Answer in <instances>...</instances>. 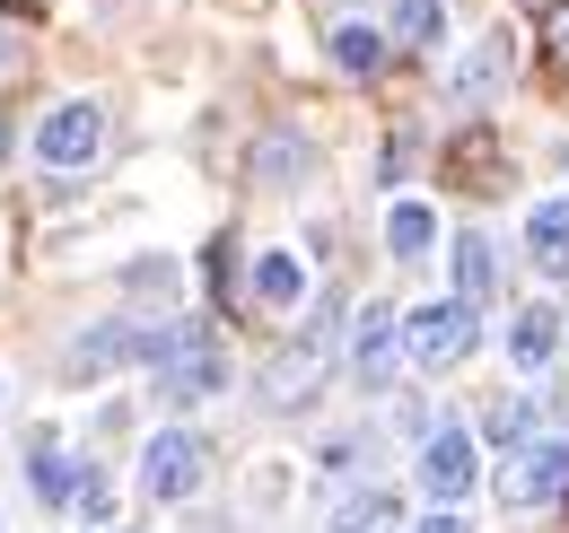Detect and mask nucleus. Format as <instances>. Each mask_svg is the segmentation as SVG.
<instances>
[{
  "label": "nucleus",
  "instance_id": "4be33fe9",
  "mask_svg": "<svg viewBox=\"0 0 569 533\" xmlns=\"http://www.w3.org/2000/svg\"><path fill=\"white\" fill-rule=\"evenodd\" d=\"M412 533H473V525H465L456 507H429V516H421V525H412Z\"/></svg>",
  "mask_w": 569,
  "mask_h": 533
},
{
  "label": "nucleus",
  "instance_id": "f257e3e1",
  "mask_svg": "<svg viewBox=\"0 0 569 533\" xmlns=\"http://www.w3.org/2000/svg\"><path fill=\"white\" fill-rule=\"evenodd\" d=\"M149 376H158L167 402H211L228 385V341L211 324H167V333L149 341Z\"/></svg>",
  "mask_w": 569,
  "mask_h": 533
},
{
  "label": "nucleus",
  "instance_id": "423d86ee",
  "mask_svg": "<svg viewBox=\"0 0 569 533\" xmlns=\"http://www.w3.org/2000/svg\"><path fill=\"white\" fill-rule=\"evenodd\" d=\"M569 490V438H526L508 472H499V499L508 507H543V499H561Z\"/></svg>",
  "mask_w": 569,
  "mask_h": 533
},
{
  "label": "nucleus",
  "instance_id": "dca6fc26",
  "mask_svg": "<svg viewBox=\"0 0 569 533\" xmlns=\"http://www.w3.org/2000/svg\"><path fill=\"white\" fill-rule=\"evenodd\" d=\"M333 62L351 70V79H377V70H386V27H368V18H342V27H333Z\"/></svg>",
  "mask_w": 569,
  "mask_h": 533
},
{
  "label": "nucleus",
  "instance_id": "9b49d317",
  "mask_svg": "<svg viewBox=\"0 0 569 533\" xmlns=\"http://www.w3.org/2000/svg\"><path fill=\"white\" fill-rule=\"evenodd\" d=\"M526 254L543 280H569V201H535V219H526Z\"/></svg>",
  "mask_w": 569,
  "mask_h": 533
},
{
  "label": "nucleus",
  "instance_id": "f03ea898",
  "mask_svg": "<svg viewBox=\"0 0 569 533\" xmlns=\"http://www.w3.org/2000/svg\"><path fill=\"white\" fill-rule=\"evenodd\" d=\"M473 341H482V306L473 298H429V306L403 315V359H421V368H456Z\"/></svg>",
  "mask_w": 569,
  "mask_h": 533
},
{
  "label": "nucleus",
  "instance_id": "f8f14e48",
  "mask_svg": "<svg viewBox=\"0 0 569 533\" xmlns=\"http://www.w3.org/2000/svg\"><path fill=\"white\" fill-rule=\"evenodd\" d=\"M307 289H316V280H307V263H298L289 245H272V254L254 263V298H263L272 315H289V306H307Z\"/></svg>",
  "mask_w": 569,
  "mask_h": 533
},
{
  "label": "nucleus",
  "instance_id": "4468645a",
  "mask_svg": "<svg viewBox=\"0 0 569 533\" xmlns=\"http://www.w3.org/2000/svg\"><path fill=\"white\" fill-rule=\"evenodd\" d=\"M386 36L412 44V53H438V36H447V0H395V9H386Z\"/></svg>",
  "mask_w": 569,
  "mask_h": 533
},
{
  "label": "nucleus",
  "instance_id": "0eeeda50",
  "mask_svg": "<svg viewBox=\"0 0 569 533\" xmlns=\"http://www.w3.org/2000/svg\"><path fill=\"white\" fill-rule=\"evenodd\" d=\"M395 359H403V315L368 298V306L351 315V376H359V385H386Z\"/></svg>",
  "mask_w": 569,
  "mask_h": 533
},
{
  "label": "nucleus",
  "instance_id": "6e6552de",
  "mask_svg": "<svg viewBox=\"0 0 569 533\" xmlns=\"http://www.w3.org/2000/svg\"><path fill=\"white\" fill-rule=\"evenodd\" d=\"M149 341H158V333H141L132 315H106L97 333L71 341V376H114L123 359H149Z\"/></svg>",
  "mask_w": 569,
  "mask_h": 533
},
{
  "label": "nucleus",
  "instance_id": "1a4fd4ad",
  "mask_svg": "<svg viewBox=\"0 0 569 533\" xmlns=\"http://www.w3.org/2000/svg\"><path fill=\"white\" fill-rule=\"evenodd\" d=\"M508 70H517V36H508V27H491V36H482V44H473V53L456 62V79H447V88H456L465 105H482V97H491Z\"/></svg>",
  "mask_w": 569,
  "mask_h": 533
},
{
  "label": "nucleus",
  "instance_id": "6ab92c4d",
  "mask_svg": "<svg viewBox=\"0 0 569 533\" xmlns=\"http://www.w3.org/2000/svg\"><path fill=\"white\" fill-rule=\"evenodd\" d=\"M377 525H395V490H368V499H351L333 516V533H377Z\"/></svg>",
  "mask_w": 569,
  "mask_h": 533
},
{
  "label": "nucleus",
  "instance_id": "ddd939ff",
  "mask_svg": "<svg viewBox=\"0 0 569 533\" xmlns=\"http://www.w3.org/2000/svg\"><path fill=\"white\" fill-rule=\"evenodd\" d=\"M429 245H438V210H429V201H395V210H386V254L421 263Z\"/></svg>",
  "mask_w": 569,
  "mask_h": 533
},
{
  "label": "nucleus",
  "instance_id": "f3484780",
  "mask_svg": "<svg viewBox=\"0 0 569 533\" xmlns=\"http://www.w3.org/2000/svg\"><path fill=\"white\" fill-rule=\"evenodd\" d=\"M491 280H499V263H491V237H456V298H491Z\"/></svg>",
  "mask_w": 569,
  "mask_h": 533
},
{
  "label": "nucleus",
  "instance_id": "412c9836",
  "mask_svg": "<svg viewBox=\"0 0 569 533\" xmlns=\"http://www.w3.org/2000/svg\"><path fill=\"white\" fill-rule=\"evenodd\" d=\"M543 44H552V62H569V0H552V18H543Z\"/></svg>",
  "mask_w": 569,
  "mask_h": 533
},
{
  "label": "nucleus",
  "instance_id": "20e7f679",
  "mask_svg": "<svg viewBox=\"0 0 569 533\" xmlns=\"http://www.w3.org/2000/svg\"><path fill=\"white\" fill-rule=\"evenodd\" d=\"M97 149H106V105H97V97H62V105L36 123V158L62 167V175H79Z\"/></svg>",
  "mask_w": 569,
  "mask_h": 533
},
{
  "label": "nucleus",
  "instance_id": "aec40b11",
  "mask_svg": "<svg viewBox=\"0 0 569 533\" xmlns=\"http://www.w3.org/2000/svg\"><path fill=\"white\" fill-rule=\"evenodd\" d=\"M36 490H44V499H71V490H79V472H71L62 446H44V455H36Z\"/></svg>",
  "mask_w": 569,
  "mask_h": 533
},
{
  "label": "nucleus",
  "instance_id": "2eb2a0df",
  "mask_svg": "<svg viewBox=\"0 0 569 533\" xmlns=\"http://www.w3.org/2000/svg\"><path fill=\"white\" fill-rule=\"evenodd\" d=\"M307 167H316V149H307L298 132H272L263 149H254V175H263L272 193H289V184H307Z\"/></svg>",
  "mask_w": 569,
  "mask_h": 533
},
{
  "label": "nucleus",
  "instance_id": "a211bd4d",
  "mask_svg": "<svg viewBox=\"0 0 569 533\" xmlns=\"http://www.w3.org/2000/svg\"><path fill=\"white\" fill-rule=\"evenodd\" d=\"M71 516H79V525H114V481H106L97 464L79 472V490H71Z\"/></svg>",
  "mask_w": 569,
  "mask_h": 533
},
{
  "label": "nucleus",
  "instance_id": "7ed1b4c3",
  "mask_svg": "<svg viewBox=\"0 0 569 533\" xmlns=\"http://www.w3.org/2000/svg\"><path fill=\"white\" fill-rule=\"evenodd\" d=\"M202 481H211V446H202L193 429H158L141 446V499L176 507V499H193Z\"/></svg>",
  "mask_w": 569,
  "mask_h": 533
},
{
  "label": "nucleus",
  "instance_id": "39448f33",
  "mask_svg": "<svg viewBox=\"0 0 569 533\" xmlns=\"http://www.w3.org/2000/svg\"><path fill=\"white\" fill-rule=\"evenodd\" d=\"M482 481V455H473V429L465 420H438L421 438V490H429V507H456L465 490Z\"/></svg>",
  "mask_w": 569,
  "mask_h": 533
},
{
  "label": "nucleus",
  "instance_id": "9d476101",
  "mask_svg": "<svg viewBox=\"0 0 569 533\" xmlns=\"http://www.w3.org/2000/svg\"><path fill=\"white\" fill-rule=\"evenodd\" d=\"M552 350H561V306L552 298H535V306H517L508 315V359L535 376V368H552Z\"/></svg>",
  "mask_w": 569,
  "mask_h": 533
}]
</instances>
